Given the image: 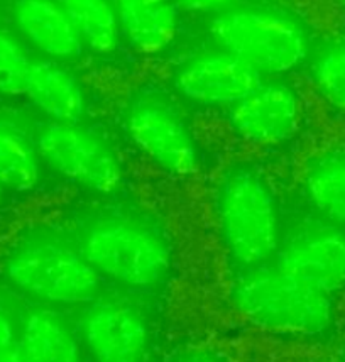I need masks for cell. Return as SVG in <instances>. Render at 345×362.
I'll return each mask as SVG.
<instances>
[{"label":"cell","mask_w":345,"mask_h":362,"mask_svg":"<svg viewBox=\"0 0 345 362\" xmlns=\"http://www.w3.org/2000/svg\"><path fill=\"white\" fill-rule=\"evenodd\" d=\"M78 245L93 269L129 290H153L171 271V247L144 218L107 214L83 228Z\"/></svg>","instance_id":"1"},{"label":"cell","mask_w":345,"mask_h":362,"mask_svg":"<svg viewBox=\"0 0 345 362\" xmlns=\"http://www.w3.org/2000/svg\"><path fill=\"white\" fill-rule=\"evenodd\" d=\"M220 237L232 261L242 269L273 261L281 243V222L274 189L261 171L235 166L218 185Z\"/></svg>","instance_id":"2"},{"label":"cell","mask_w":345,"mask_h":362,"mask_svg":"<svg viewBox=\"0 0 345 362\" xmlns=\"http://www.w3.org/2000/svg\"><path fill=\"white\" fill-rule=\"evenodd\" d=\"M240 313L264 329L293 335L323 334L334 322V296L271 264L242 269L232 286Z\"/></svg>","instance_id":"3"},{"label":"cell","mask_w":345,"mask_h":362,"mask_svg":"<svg viewBox=\"0 0 345 362\" xmlns=\"http://www.w3.org/2000/svg\"><path fill=\"white\" fill-rule=\"evenodd\" d=\"M8 283L29 298L58 307L88 305L98 298L102 276L78 244L37 239L23 244L7 257Z\"/></svg>","instance_id":"4"},{"label":"cell","mask_w":345,"mask_h":362,"mask_svg":"<svg viewBox=\"0 0 345 362\" xmlns=\"http://www.w3.org/2000/svg\"><path fill=\"white\" fill-rule=\"evenodd\" d=\"M220 49L261 73H286L308 54V36L298 21L267 8H228L214 19Z\"/></svg>","instance_id":"5"},{"label":"cell","mask_w":345,"mask_h":362,"mask_svg":"<svg viewBox=\"0 0 345 362\" xmlns=\"http://www.w3.org/2000/svg\"><path fill=\"white\" fill-rule=\"evenodd\" d=\"M41 161L63 178L95 193H114L122 185L120 159L103 137L78 122H46L33 136Z\"/></svg>","instance_id":"6"},{"label":"cell","mask_w":345,"mask_h":362,"mask_svg":"<svg viewBox=\"0 0 345 362\" xmlns=\"http://www.w3.org/2000/svg\"><path fill=\"white\" fill-rule=\"evenodd\" d=\"M126 129L137 149L175 176L197 173L200 156L183 114L163 95H141L126 112Z\"/></svg>","instance_id":"7"},{"label":"cell","mask_w":345,"mask_h":362,"mask_svg":"<svg viewBox=\"0 0 345 362\" xmlns=\"http://www.w3.org/2000/svg\"><path fill=\"white\" fill-rule=\"evenodd\" d=\"M273 262L306 284L335 296L345 286V232L334 223L301 227L281 239Z\"/></svg>","instance_id":"8"},{"label":"cell","mask_w":345,"mask_h":362,"mask_svg":"<svg viewBox=\"0 0 345 362\" xmlns=\"http://www.w3.org/2000/svg\"><path fill=\"white\" fill-rule=\"evenodd\" d=\"M80 332L95 362H142L148 351V323L124 300L98 296L86 305Z\"/></svg>","instance_id":"9"},{"label":"cell","mask_w":345,"mask_h":362,"mask_svg":"<svg viewBox=\"0 0 345 362\" xmlns=\"http://www.w3.org/2000/svg\"><path fill=\"white\" fill-rule=\"evenodd\" d=\"M300 120L298 95L281 83H261L228 109V122L234 134L256 148L290 141L298 131Z\"/></svg>","instance_id":"10"},{"label":"cell","mask_w":345,"mask_h":362,"mask_svg":"<svg viewBox=\"0 0 345 362\" xmlns=\"http://www.w3.org/2000/svg\"><path fill=\"white\" fill-rule=\"evenodd\" d=\"M261 83L262 75L256 68L223 49L195 56L176 75V87L185 98L228 109Z\"/></svg>","instance_id":"11"},{"label":"cell","mask_w":345,"mask_h":362,"mask_svg":"<svg viewBox=\"0 0 345 362\" xmlns=\"http://www.w3.org/2000/svg\"><path fill=\"white\" fill-rule=\"evenodd\" d=\"M16 23L31 45L53 62H66L83 49L78 33L58 0H17Z\"/></svg>","instance_id":"12"},{"label":"cell","mask_w":345,"mask_h":362,"mask_svg":"<svg viewBox=\"0 0 345 362\" xmlns=\"http://www.w3.org/2000/svg\"><path fill=\"white\" fill-rule=\"evenodd\" d=\"M24 97L53 122H78L86 109L78 80L53 59L33 62Z\"/></svg>","instance_id":"13"},{"label":"cell","mask_w":345,"mask_h":362,"mask_svg":"<svg viewBox=\"0 0 345 362\" xmlns=\"http://www.w3.org/2000/svg\"><path fill=\"white\" fill-rule=\"evenodd\" d=\"M120 33L142 54H156L175 41L178 12L172 0H115Z\"/></svg>","instance_id":"14"},{"label":"cell","mask_w":345,"mask_h":362,"mask_svg":"<svg viewBox=\"0 0 345 362\" xmlns=\"http://www.w3.org/2000/svg\"><path fill=\"white\" fill-rule=\"evenodd\" d=\"M17 342L33 362H80L75 330L54 310H34L24 318Z\"/></svg>","instance_id":"15"},{"label":"cell","mask_w":345,"mask_h":362,"mask_svg":"<svg viewBox=\"0 0 345 362\" xmlns=\"http://www.w3.org/2000/svg\"><path fill=\"white\" fill-rule=\"evenodd\" d=\"M303 185L315 210L334 226L345 227V154L329 153L310 163Z\"/></svg>","instance_id":"16"},{"label":"cell","mask_w":345,"mask_h":362,"mask_svg":"<svg viewBox=\"0 0 345 362\" xmlns=\"http://www.w3.org/2000/svg\"><path fill=\"white\" fill-rule=\"evenodd\" d=\"M41 158L33 137L0 120V187L28 192L40 183Z\"/></svg>","instance_id":"17"},{"label":"cell","mask_w":345,"mask_h":362,"mask_svg":"<svg viewBox=\"0 0 345 362\" xmlns=\"http://www.w3.org/2000/svg\"><path fill=\"white\" fill-rule=\"evenodd\" d=\"M70 17L83 46L95 53L107 54L115 49L120 25L115 4L110 0H58Z\"/></svg>","instance_id":"18"},{"label":"cell","mask_w":345,"mask_h":362,"mask_svg":"<svg viewBox=\"0 0 345 362\" xmlns=\"http://www.w3.org/2000/svg\"><path fill=\"white\" fill-rule=\"evenodd\" d=\"M318 92L330 105L345 110V45L325 51L313 66Z\"/></svg>","instance_id":"19"},{"label":"cell","mask_w":345,"mask_h":362,"mask_svg":"<svg viewBox=\"0 0 345 362\" xmlns=\"http://www.w3.org/2000/svg\"><path fill=\"white\" fill-rule=\"evenodd\" d=\"M33 59L21 45L0 33V93L24 95Z\"/></svg>","instance_id":"20"},{"label":"cell","mask_w":345,"mask_h":362,"mask_svg":"<svg viewBox=\"0 0 345 362\" xmlns=\"http://www.w3.org/2000/svg\"><path fill=\"white\" fill-rule=\"evenodd\" d=\"M17 335H19V332L16 329L14 320L6 310L0 307V349H6L17 342Z\"/></svg>","instance_id":"21"},{"label":"cell","mask_w":345,"mask_h":362,"mask_svg":"<svg viewBox=\"0 0 345 362\" xmlns=\"http://www.w3.org/2000/svg\"><path fill=\"white\" fill-rule=\"evenodd\" d=\"M0 362H33L31 357L25 354V351L19 346V342H14L12 346L0 349Z\"/></svg>","instance_id":"22"},{"label":"cell","mask_w":345,"mask_h":362,"mask_svg":"<svg viewBox=\"0 0 345 362\" xmlns=\"http://www.w3.org/2000/svg\"><path fill=\"white\" fill-rule=\"evenodd\" d=\"M183 362H222L218 357H215L212 354H205V352H198V354H192L188 356Z\"/></svg>","instance_id":"23"},{"label":"cell","mask_w":345,"mask_h":362,"mask_svg":"<svg viewBox=\"0 0 345 362\" xmlns=\"http://www.w3.org/2000/svg\"><path fill=\"white\" fill-rule=\"evenodd\" d=\"M4 192H6V189H4L2 187H0V200H2V197H4Z\"/></svg>","instance_id":"24"},{"label":"cell","mask_w":345,"mask_h":362,"mask_svg":"<svg viewBox=\"0 0 345 362\" xmlns=\"http://www.w3.org/2000/svg\"><path fill=\"white\" fill-rule=\"evenodd\" d=\"M340 362H345V357H344V359H342V361H340Z\"/></svg>","instance_id":"25"},{"label":"cell","mask_w":345,"mask_h":362,"mask_svg":"<svg viewBox=\"0 0 345 362\" xmlns=\"http://www.w3.org/2000/svg\"><path fill=\"white\" fill-rule=\"evenodd\" d=\"M342 2H344V4H345V0H342Z\"/></svg>","instance_id":"26"}]
</instances>
